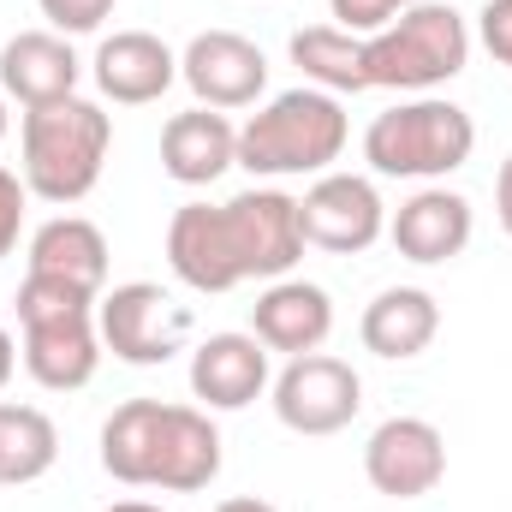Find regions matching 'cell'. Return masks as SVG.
I'll use <instances>...</instances> for the list:
<instances>
[{
	"label": "cell",
	"mask_w": 512,
	"mask_h": 512,
	"mask_svg": "<svg viewBox=\"0 0 512 512\" xmlns=\"http://www.w3.org/2000/svg\"><path fill=\"white\" fill-rule=\"evenodd\" d=\"M215 512H280V507H268V501H256V495H233V501H221Z\"/></svg>",
	"instance_id": "cell-30"
},
{
	"label": "cell",
	"mask_w": 512,
	"mask_h": 512,
	"mask_svg": "<svg viewBox=\"0 0 512 512\" xmlns=\"http://www.w3.org/2000/svg\"><path fill=\"white\" fill-rule=\"evenodd\" d=\"M251 334L280 352V358H304V352H322L328 334H334V298L316 286V280H268L251 304Z\"/></svg>",
	"instance_id": "cell-13"
},
{
	"label": "cell",
	"mask_w": 512,
	"mask_h": 512,
	"mask_svg": "<svg viewBox=\"0 0 512 512\" xmlns=\"http://www.w3.org/2000/svg\"><path fill=\"white\" fill-rule=\"evenodd\" d=\"M221 477V429L203 405H167L161 417V453H155V483L167 495H197Z\"/></svg>",
	"instance_id": "cell-19"
},
{
	"label": "cell",
	"mask_w": 512,
	"mask_h": 512,
	"mask_svg": "<svg viewBox=\"0 0 512 512\" xmlns=\"http://www.w3.org/2000/svg\"><path fill=\"white\" fill-rule=\"evenodd\" d=\"M495 215H501V233L512 239V155L501 161V179H495Z\"/></svg>",
	"instance_id": "cell-28"
},
{
	"label": "cell",
	"mask_w": 512,
	"mask_h": 512,
	"mask_svg": "<svg viewBox=\"0 0 512 512\" xmlns=\"http://www.w3.org/2000/svg\"><path fill=\"white\" fill-rule=\"evenodd\" d=\"M96 328H102V346L131 364V370H155L167 364L173 352H185L191 340V310L155 286V280H126L114 292L96 298Z\"/></svg>",
	"instance_id": "cell-7"
},
{
	"label": "cell",
	"mask_w": 512,
	"mask_h": 512,
	"mask_svg": "<svg viewBox=\"0 0 512 512\" xmlns=\"http://www.w3.org/2000/svg\"><path fill=\"white\" fill-rule=\"evenodd\" d=\"M346 137H352V120L340 96L298 84L239 126V167L256 179H304V173L322 179L346 155Z\"/></svg>",
	"instance_id": "cell-3"
},
{
	"label": "cell",
	"mask_w": 512,
	"mask_h": 512,
	"mask_svg": "<svg viewBox=\"0 0 512 512\" xmlns=\"http://www.w3.org/2000/svg\"><path fill=\"white\" fill-rule=\"evenodd\" d=\"M18 328H24V376L48 393H78L96 382L102 364V328H96V298L66 286V280H42L24 274L18 286Z\"/></svg>",
	"instance_id": "cell-4"
},
{
	"label": "cell",
	"mask_w": 512,
	"mask_h": 512,
	"mask_svg": "<svg viewBox=\"0 0 512 512\" xmlns=\"http://www.w3.org/2000/svg\"><path fill=\"white\" fill-rule=\"evenodd\" d=\"M90 72H96V90H102L108 102H120V108H149V102H161V96L179 84V54H173L155 30H114V36H102Z\"/></svg>",
	"instance_id": "cell-15"
},
{
	"label": "cell",
	"mask_w": 512,
	"mask_h": 512,
	"mask_svg": "<svg viewBox=\"0 0 512 512\" xmlns=\"http://www.w3.org/2000/svg\"><path fill=\"white\" fill-rule=\"evenodd\" d=\"M328 12H334V24H340L346 36H376V30H387L405 6H399V0H328Z\"/></svg>",
	"instance_id": "cell-25"
},
{
	"label": "cell",
	"mask_w": 512,
	"mask_h": 512,
	"mask_svg": "<svg viewBox=\"0 0 512 512\" xmlns=\"http://www.w3.org/2000/svg\"><path fill=\"white\" fill-rule=\"evenodd\" d=\"M36 6H42L48 30H60V36H90L114 12V0H36Z\"/></svg>",
	"instance_id": "cell-24"
},
{
	"label": "cell",
	"mask_w": 512,
	"mask_h": 512,
	"mask_svg": "<svg viewBox=\"0 0 512 512\" xmlns=\"http://www.w3.org/2000/svg\"><path fill=\"white\" fill-rule=\"evenodd\" d=\"M60 459V429L36 405H0V489H24L48 477Z\"/></svg>",
	"instance_id": "cell-23"
},
{
	"label": "cell",
	"mask_w": 512,
	"mask_h": 512,
	"mask_svg": "<svg viewBox=\"0 0 512 512\" xmlns=\"http://www.w3.org/2000/svg\"><path fill=\"white\" fill-rule=\"evenodd\" d=\"M114 149V120L90 96H66L48 108H24L18 120V179L30 197L72 209L96 191Z\"/></svg>",
	"instance_id": "cell-2"
},
{
	"label": "cell",
	"mask_w": 512,
	"mask_h": 512,
	"mask_svg": "<svg viewBox=\"0 0 512 512\" xmlns=\"http://www.w3.org/2000/svg\"><path fill=\"white\" fill-rule=\"evenodd\" d=\"M292 66L304 72L310 90H328V96H364L370 78H364V36H346L340 24H310L292 36Z\"/></svg>",
	"instance_id": "cell-22"
},
{
	"label": "cell",
	"mask_w": 512,
	"mask_h": 512,
	"mask_svg": "<svg viewBox=\"0 0 512 512\" xmlns=\"http://www.w3.org/2000/svg\"><path fill=\"white\" fill-rule=\"evenodd\" d=\"M435 334H441V304H435V292H423V286H387V292H376V298L364 304V322H358L364 352H376L387 364L423 358Z\"/></svg>",
	"instance_id": "cell-20"
},
{
	"label": "cell",
	"mask_w": 512,
	"mask_h": 512,
	"mask_svg": "<svg viewBox=\"0 0 512 512\" xmlns=\"http://www.w3.org/2000/svg\"><path fill=\"white\" fill-rule=\"evenodd\" d=\"M274 393V417L292 429V435H340L352 429V417L364 411V382L346 358L334 352H304V358H286V370L268 382Z\"/></svg>",
	"instance_id": "cell-8"
},
{
	"label": "cell",
	"mask_w": 512,
	"mask_h": 512,
	"mask_svg": "<svg viewBox=\"0 0 512 512\" xmlns=\"http://www.w3.org/2000/svg\"><path fill=\"white\" fill-rule=\"evenodd\" d=\"M477 36H483V48L512 72V0H483V12H477Z\"/></svg>",
	"instance_id": "cell-27"
},
{
	"label": "cell",
	"mask_w": 512,
	"mask_h": 512,
	"mask_svg": "<svg viewBox=\"0 0 512 512\" xmlns=\"http://www.w3.org/2000/svg\"><path fill=\"white\" fill-rule=\"evenodd\" d=\"M12 370H18V340L0 328V393H6V382H12Z\"/></svg>",
	"instance_id": "cell-29"
},
{
	"label": "cell",
	"mask_w": 512,
	"mask_h": 512,
	"mask_svg": "<svg viewBox=\"0 0 512 512\" xmlns=\"http://www.w3.org/2000/svg\"><path fill=\"white\" fill-rule=\"evenodd\" d=\"M227 167H239V126L215 108H185L161 126V173L185 191L215 185Z\"/></svg>",
	"instance_id": "cell-17"
},
{
	"label": "cell",
	"mask_w": 512,
	"mask_h": 512,
	"mask_svg": "<svg viewBox=\"0 0 512 512\" xmlns=\"http://www.w3.org/2000/svg\"><path fill=\"white\" fill-rule=\"evenodd\" d=\"M477 149V120L447 102V96H411L399 108H387L364 131V161L382 179H417L435 185L447 173H459Z\"/></svg>",
	"instance_id": "cell-6"
},
{
	"label": "cell",
	"mask_w": 512,
	"mask_h": 512,
	"mask_svg": "<svg viewBox=\"0 0 512 512\" xmlns=\"http://www.w3.org/2000/svg\"><path fill=\"white\" fill-rule=\"evenodd\" d=\"M6 126H12V120H6V96H0V143H6Z\"/></svg>",
	"instance_id": "cell-32"
},
{
	"label": "cell",
	"mask_w": 512,
	"mask_h": 512,
	"mask_svg": "<svg viewBox=\"0 0 512 512\" xmlns=\"http://www.w3.org/2000/svg\"><path fill=\"white\" fill-rule=\"evenodd\" d=\"M78 78H84V60L72 54V36L60 30H18L0 48V96L18 108H48V102L78 96Z\"/></svg>",
	"instance_id": "cell-14"
},
{
	"label": "cell",
	"mask_w": 512,
	"mask_h": 512,
	"mask_svg": "<svg viewBox=\"0 0 512 512\" xmlns=\"http://www.w3.org/2000/svg\"><path fill=\"white\" fill-rule=\"evenodd\" d=\"M364 477L376 495L423 501L447 477V435L429 417H387L364 441Z\"/></svg>",
	"instance_id": "cell-10"
},
{
	"label": "cell",
	"mask_w": 512,
	"mask_h": 512,
	"mask_svg": "<svg viewBox=\"0 0 512 512\" xmlns=\"http://www.w3.org/2000/svg\"><path fill=\"white\" fill-rule=\"evenodd\" d=\"M108 512H161V507H155V501H114Z\"/></svg>",
	"instance_id": "cell-31"
},
{
	"label": "cell",
	"mask_w": 512,
	"mask_h": 512,
	"mask_svg": "<svg viewBox=\"0 0 512 512\" xmlns=\"http://www.w3.org/2000/svg\"><path fill=\"white\" fill-rule=\"evenodd\" d=\"M24 274H42V280H66L90 298H102L108 286V239L96 221L84 215H54L30 233V251H24Z\"/></svg>",
	"instance_id": "cell-18"
},
{
	"label": "cell",
	"mask_w": 512,
	"mask_h": 512,
	"mask_svg": "<svg viewBox=\"0 0 512 512\" xmlns=\"http://www.w3.org/2000/svg\"><path fill=\"white\" fill-rule=\"evenodd\" d=\"M298 227H304V245H316V251L364 256L387 233V203L376 179H364V173H322L298 197Z\"/></svg>",
	"instance_id": "cell-9"
},
{
	"label": "cell",
	"mask_w": 512,
	"mask_h": 512,
	"mask_svg": "<svg viewBox=\"0 0 512 512\" xmlns=\"http://www.w3.org/2000/svg\"><path fill=\"white\" fill-rule=\"evenodd\" d=\"M268 346L256 334H209L191 352V399L203 411H245L251 399L268 393Z\"/></svg>",
	"instance_id": "cell-16"
},
{
	"label": "cell",
	"mask_w": 512,
	"mask_h": 512,
	"mask_svg": "<svg viewBox=\"0 0 512 512\" xmlns=\"http://www.w3.org/2000/svg\"><path fill=\"white\" fill-rule=\"evenodd\" d=\"M304 256L298 197L251 185L227 203H185L167 221V268L191 292H233L245 280H286Z\"/></svg>",
	"instance_id": "cell-1"
},
{
	"label": "cell",
	"mask_w": 512,
	"mask_h": 512,
	"mask_svg": "<svg viewBox=\"0 0 512 512\" xmlns=\"http://www.w3.org/2000/svg\"><path fill=\"white\" fill-rule=\"evenodd\" d=\"M179 78L197 96V108H256V96L268 90V60L251 36L239 30H197L179 54Z\"/></svg>",
	"instance_id": "cell-11"
},
{
	"label": "cell",
	"mask_w": 512,
	"mask_h": 512,
	"mask_svg": "<svg viewBox=\"0 0 512 512\" xmlns=\"http://www.w3.org/2000/svg\"><path fill=\"white\" fill-rule=\"evenodd\" d=\"M24 209H30L24 179L12 167H0V262L18 251V239H24Z\"/></svg>",
	"instance_id": "cell-26"
},
{
	"label": "cell",
	"mask_w": 512,
	"mask_h": 512,
	"mask_svg": "<svg viewBox=\"0 0 512 512\" xmlns=\"http://www.w3.org/2000/svg\"><path fill=\"white\" fill-rule=\"evenodd\" d=\"M465 66H471V24L447 0H417L387 30L364 36V78H370V90L435 96Z\"/></svg>",
	"instance_id": "cell-5"
},
{
	"label": "cell",
	"mask_w": 512,
	"mask_h": 512,
	"mask_svg": "<svg viewBox=\"0 0 512 512\" xmlns=\"http://www.w3.org/2000/svg\"><path fill=\"white\" fill-rule=\"evenodd\" d=\"M399 6H417V0H399Z\"/></svg>",
	"instance_id": "cell-33"
},
{
	"label": "cell",
	"mask_w": 512,
	"mask_h": 512,
	"mask_svg": "<svg viewBox=\"0 0 512 512\" xmlns=\"http://www.w3.org/2000/svg\"><path fill=\"white\" fill-rule=\"evenodd\" d=\"M161 399H126L108 423H102V471L126 489L155 483V453H161Z\"/></svg>",
	"instance_id": "cell-21"
},
{
	"label": "cell",
	"mask_w": 512,
	"mask_h": 512,
	"mask_svg": "<svg viewBox=\"0 0 512 512\" xmlns=\"http://www.w3.org/2000/svg\"><path fill=\"white\" fill-rule=\"evenodd\" d=\"M471 233H477L471 197H459V191H447V185H423V191H411V197L387 215L393 251L405 256V262H417V268H435V262L465 256Z\"/></svg>",
	"instance_id": "cell-12"
}]
</instances>
